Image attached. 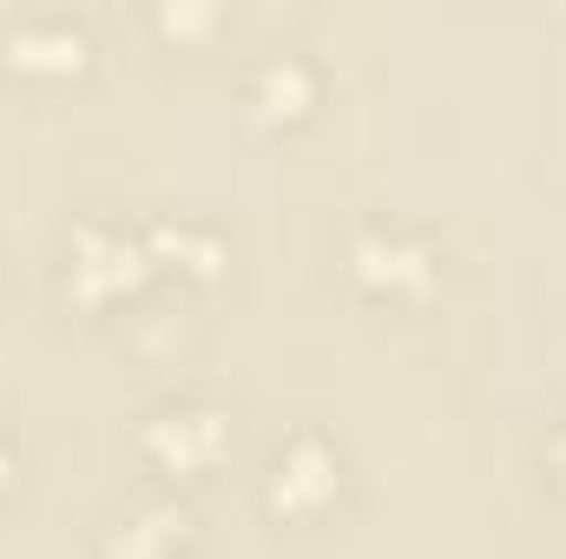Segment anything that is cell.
<instances>
[{
  "instance_id": "1",
  "label": "cell",
  "mask_w": 566,
  "mask_h": 559,
  "mask_svg": "<svg viewBox=\"0 0 566 559\" xmlns=\"http://www.w3.org/2000/svg\"><path fill=\"white\" fill-rule=\"evenodd\" d=\"M133 277H139V244L106 238V231H86V238H80V251H73V289H80L86 303L126 289Z\"/></svg>"
},
{
  "instance_id": "2",
  "label": "cell",
  "mask_w": 566,
  "mask_h": 559,
  "mask_svg": "<svg viewBox=\"0 0 566 559\" xmlns=\"http://www.w3.org/2000/svg\"><path fill=\"white\" fill-rule=\"evenodd\" d=\"M145 447H151L158 461H171V467H198V461H211V454L224 447V421L211 415V409H178V415L151 421Z\"/></svg>"
},
{
  "instance_id": "3",
  "label": "cell",
  "mask_w": 566,
  "mask_h": 559,
  "mask_svg": "<svg viewBox=\"0 0 566 559\" xmlns=\"http://www.w3.org/2000/svg\"><path fill=\"white\" fill-rule=\"evenodd\" d=\"M271 494H277V507H316L323 494H336V461H329L316 441H296V447L283 454Z\"/></svg>"
},
{
  "instance_id": "4",
  "label": "cell",
  "mask_w": 566,
  "mask_h": 559,
  "mask_svg": "<svg viewBox=\"0 0 566 559\" xmlns=\"http://www.w3.org/2000/svg\"><path fill=\"white\" fill-rule=\"evenodd\" d=\"M356 271H363L369 283H389V289L428 283L422 251H409V244H396V238H363V244H356Z\"/></svg>"
},
{
  "instance_id": "5",
  "label": "cell",
  "mask_w": 566,
  "mask_h": 559,
  "mask_svg": "<svg viewBox=\"0 0 566 559\" xmlns=\"http://www.w3.org/2000/svg\"><path fill=\"white\" fill-rule=\"evenodd\" d=\"M80 53H86V40L73 27H20L13 33V60H27V66H80Z\"/></svg>"
},
{
  "instance_id": "6",
  "label": "cell",
  "mask_w": 566,
  "mask_h": 559,
  "mask_svg": "<svg viewBox=\"0 0 566 559\" xmlns=\"http://www.w3.org/2000/svg\"><path fill=\"white\" fill-rule=\"evenodd\" d=\"M171 547H178V520H171V514H145V520H133V527L119 534L113 553L119 559H165Z\"/></svg>"
},
{
  "instance_id": "7",
  "label": "cell",
  "mask_w": 566,
  "mask_h": 559,
  "mask_svg": "<svg viewBox=\"0 0 566 559\" xmlns=\"http://www.w3.org/2000/svg\"><path fill=\"white\" fill-rule=\"evenodd\" d=\"M258 99H264V113H296V106L310 99V73H303L296 60L264 66V80H258Z\"/></svg>"
},
{
  "instance_id": "8",
  "label": "cell",
  "mask_w": 566,
  "mask_h": 559,
  "mask_svg": "<svg viewBox=\"0 0 566 559\" xmlns=\"http://www.w3.org/2000/svg\"><path fill=\"white\" fill-rule=\"evenodd\" d=\"M560 467H566V441H560Z\"/></svg>"
},
{
  "instance_id": "9",
  "label": "cell",
  "mask_w": 566,
  "mask_h": 559,
  "mask_svg": "<svg viewBox=\"0 0 566 559\" xmlns=\"http://www.w3.org/2000/svg\"><path fill=\"white\" fill-rule=\"evenodd\" d=\"M0 474H7V454H0Z\"/></svg>"
}]
</instances>
